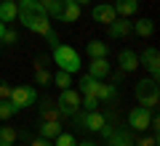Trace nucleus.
I'll return each mask as SVG.
<instances>
[{
	"label": "nucleus",
	"mask_w": 160,
	"mask_h": 146,
	"mask_svg": "<svg viewBox=\"0 0 160 146\" xmlns=\"http://www.w3.org/2000/svg\"><path fill=\"white\" fill-rule=\"evenodd\" d=\"M8 101H11L16 109L32 106V104L38 101V90L29 88V85H19V88H11V96H8Z\"/></svg>",
	"instance_id": "39448f33"
},
{
	"label": "nucleus",
	"mask_w": 160,
	"mask_h": 146,
	"mask_svg": "<svg viewBox=\"0 0 160 146\" xmlns=\"http://www.w3.org/2000/svg\"><path fill=\"white\" fill-rule=\"evenodd\" d=\"M109 72H112V67H109L107 59H91V67H88V74H91V77L104 80Z\"/></svg>",
	"instance_id": "ddd939ff"
},
{
	"label": "nucleus",
	"mask_w": 160,
	"mask_h": 146,
	"mask_svg": "<svg viewBox=\"0 0 160 146\" xmlns=\"http://www.w3.org/2000/svg\"><path fill=\"white\" fill-rule=\"evenodd\" d=\"M0 40H3V43H8V45H13V43H19V35L13 32V29H6V32H3V37H0Z\"/></svg>",
	"instance_id": "bb28decb"
},
{
	"label": "nucleus",
	"mask_w": 160,
	"mask_h": 146,
	"mask_svg": "<svg viewBox=\"0 0 160 146\" xmlns=\"http://www.w3.org/2000/svg\"><path fill=\"white\" fill-rule=\"evenodd\" d=\"M112 8H115V13H118L120 19H128V16H133V13L139 11V0H118Z\"/></svg>",
	"instance_id": "4468645a"
},
{
	"label": "nucleus",
	"mask_w": 160,
	"mask_h": 146,
	"mask_svg": "<svg viewBox=\"0 0 160 146\" xmlns=\"http://www.w3.org/2000/svg\"><path fill=\"white\" fill-rule=\"evenodd\" d=\"M126 35H131V21H126V19L118 16L109 24V37H126Z\"/></svg>",
	"instance_id": "dca6fc26"
},
{
	"label": "nucleus",
	"mask_w": 160,
	"mask_h": 146,
	"mask_svg": "<svg viewBox=\"0 0 160 146\" xmlns=\"http://www.w3.org/2000/svg\"><path fill=\"white\" fill-rule=\"evenodd\" d=\"M8 96H11V85L6 80H0V98H8Z\"/></svg>",
	"instance_id": "cd10ccee"
},
{
	"label": "nucleus",
	"mask_w": 160,
	"mask_h": 146,
	"mask_svg": "<svg viewBox=\"0 0 160 146\" xmlns=\"http://www.w3.org/2000/svg\"><path fill=\"white\" fill-rule=\"evenodd\" d=\"M91 16H93V21H99V24H104V27H109V24L118 19V13H115L112 6H107V3H99V6H93Z\"/></svg>",
	"instance_id": "1a4fd4ad"
},
{
	"label": "nucleus",
	"mask_w": 160,
	"mask_h": 146,
	"mask_svg": "<svg viewBox=\"0 0 160 146\" xmlns=\"http://www.w3.org/2000/svg\"><path fill=\"white\" fill-rule=\"evenodd\" d=\"M40 3H43V8H46L48 16H53V19L62 16V6H64V0H40Z\"/></svg>",
	"instance_id": "4be33fe9"
},
{
	"label": "nucleus",
	"mask_w": 160,
	"mask_h": 146,
	"mask_svg": "<svg viewBox=\"0 0 160 146\" xmlns=\"http://www.w3.org/2000/svg\"><path fill=\"white\" fill-rule=\"evenodd\" d=\"M16 112H19V109L13 106V104L8 101V98H0V120H3V122H6V120H11Z\"/></svg>",
	"instance_id": "5701e85b"
},
{
	"label": "nucleus",
	"mask_w": 160,
	"mask_h": 146,
	"mask_svg": "<svg viewBox=\"0 0 160 146\" xmlns=\"http://www.w3.org/2000/svg\"><path fill=\"white\" fill-rule=\"evenodd\" d=\"M40 135L43 138H56L59 135V122L56 120H43L40 122Z\"/></svg>",
	"instance_id": "412c9836"
},
{
	"label": "nucleus",
	"mask_w": 160,
	"mask_h": 146,
	"mask_svg": "<svg viewBox=\"0 0 160 146\" xmlns=\"http://www.w3.org/2000/svg\"><path fill=\"white\" fill-rule=\"evenodd\" d=\"M142 64L149 69L152 80L160 77V53H158V48H147V51L142 53Z\"/></svg>",
	"instance_id": "9d476101"
},
{
	"label": "nucleus",
	"mask_w": 160,
	"mask_h": 146,
	"mask_svg": "<svg viewBox=\"0 0 160 146\" xmlns=\"http://www.w3.org/2000/svg\"><path fill=\"white\" fill-rule=\"evenodd\" d=\"M53 146H78V141H75V135H69V133H59Z\"/></svg>",
	"instance_id": "a878e982"
},
{
	"label": "nucleus",
	"mask_w": 160,
	"mask_h": 146,
	"mask_svg": "<svg viewBox=\"0 0 160 146\" xmlns=\"http://www.w3.org/2000/svg\"><path fill=\"white\" fill-rule=\"evenodd\" d=\"M19 16V3L16 0H0V21H16Z\"/></svg>",
	"instance_id": "f8f14e48"
},
{
	"label": "nucleus",
	"mask_w": 160,
	"mask_h": 146,
	"mask_svg": "<svg viewBox=\"0 0 160 146\" xmlns=\"http://www.w3.org/2000/svg\"><path fill=\"white\" fill-rule=\"evenodd\" d=\"M107 146H133V138H131V133H123V130H118V133H109Z\"/></svg>",
	"instance_id": "aec40b11"
},
{
	"label": "nucleus",
	"mask_w": 160,
	"mask_h": 146,
	"mask_svg": "<svg viewBox=\"0 0 160 146\" xmlns=\"http://www.w3.org/2000/svg\"><path fill=\"white\" fill-rule=\"evenodd\" d=\"M35 80H38V85L51 82V72H48V67H46V59H38V61H35Z\"/></svg>",
	"instance_id": "f3484780"
},
{
	"label": "nucleus",
	"mask_w": 160,
	"mask_h": 146,
	"mask_svg": "<svg viewBox=\"0 0 160 146\" xmlns=\"http://www.w3.org/2000/svg\"><path fill=\"white\" fill-rule=\"evenodd\" d=\"M46 37H48V43H51V48H56V45H59V37H56V32H53V29L46 35Z\"/></svg>",
	"instance_id": "c756f323"
},
{
	"label": "nucleus",
	"mask_w": 160,
	"mask_h": 146,
	"mask_svg": "<svg viewBox=\"0 0 160 146\" xmlns=\"http://www.w3.org/2000/svg\"><path fill=\"white\" fill-rule=\"evenodd\" d=\"M80 19V6L75 3V0H64V6H62V16H59V21H78Z\"/></svg>",
	"instance_id": "2eb2a0df"
},
{
	"label": "nucleus",
	"mask_w": 160,
	"mask_h": 146,
	"mask_svg": "<svg viewBox=\"0 0 160 146\" xmlns=\"http://www.w3.org/2000/svg\"><path fill=\"white\" fill-rule=\"evenodd\" d=\"M80 93L83 96H93V98H99V101H112L115 98V88L112 85H104L102 80L91 77V74L80 80Z\"/></svg>",
	"instance_id": "f03ea898"
},
{
	"label": "nucleus",
	"mask_w": 160,
	"mask_h": 146,
	"mask_svg": "<svg viewBox=\"0 0 160 146\" xmlns=\"http://www.w3.org/2000/svg\"><path fill=\"white\" fill-rule=\"evenodd\" d=\"M29 146H53V144H48L46 138H35V141H32V144H29Z\"/></svg>",
	"instance_id": "7c9ffc66"
},
{
	"label": "nucleus",
	"mask_w": 160,
	"mask_h": 146,
	"mask_svg": "<svg viewBox=\"0 0 160 146\" xmlns=\"http://www.w3.org/2000/svg\"><path fill=\"white\" fill-rule=\"evenodd\" d=\"M152 109H144V106H133L128 112V125L133 130H149V120H152Z\"/></svg>",
	"instance_id": "6e6552de"
},
{
	"label": "nucleus",
	"mask_w": 160,
	"mask_h": 146,
	"mask_svg": "<svg viewBox=\"0 0 160 146\" xmlns=\"http://www.w3.org/2000/svg\"><path fill=\"white\" fill-rule=\"evenodd\" d=\"M16 144V130L13 128H0V146H13Z\"/></svg>",
	"instance_id": "b1692460"
},
{
	"label": "nucleus",
	"mask_w": 160,
	"mask_h": 146,
	"mask_svg": "<svg viewBox=\"0 0 160 146\" xmlns=\"http://www.w3.org/2000/svg\"><path fill=\"white\" fill-rule=\"evenodd\" d=\"M3 32H6V24H3V21H0V37H3Z\"/></svg>",
	"instance_id": "72a5a7b5"
},
{
	"label": "nucleus",
	"mask_w": 160,
	"mask_h": 146,
	"mask_svg": "<svg viewBox=\"0 0 160 146\" xmlns=\"http://www.w3.org/2000/svg\"><path fill=\"white\" fill-rule=\"evenodd\" d=\"M118 61H120V72H136L139 69V56L133 51H128V48H123L118 53Z\"/></svg>",
	"instance_id": "9b49d317"
},
{
	"label": "nucleus",
	"mask_w": 160,
	"mask_h": 146,
	"mask_svg": "<svg viewBox=\"0 0 160 146\" xmlns=\"http://www.w3.org/2000/svg\"><path fill=\"white\" fill-rule=\"evenodd\" d=\"M78 146H96V144H91V141H83V144H78Z\"/></svg>",
	"instance_id": "2f4dec72"
},
{
	"label": "nucleus",
	"mask_w": 160,
	"mask_h": 146,
	"mask_svg": "<svg viewBox=\"0 0 160 146\" xmlns=\"http://www.w3.org/2000/svg\"><path fill=\"white\" fill-rule=\"evenodd\" d=\"M131 32H136L139 37H149V35L155 32V24L149 21V19H139V21L131 24Z\"/></svg>",
	"instance_id": "a211bd4d"
},
{
	"label": "nucleus",
	"mask_w": 160,
	"mask_h": 146,
	"mask_svg": "<svg viewBox=\"0 0 160 146\" xmlns=\"http://www.w3.org/2000/svg\"><path fill=\"white\" fill-rule=\"evenodd\" d=\"M16 19L29 29V32H38V35L51 32V21H48V13H46V8H43L40 0H22Z\"/></svg>",
	"instance_id": "f257e3e1"
},
{
	"label": "nucleus",
	"mask_w": 160,
	"mask_h": 146,
	"mask_svg": "<svg viewBox=\"0 0 160 146\" xmlns=\"http://www.w3.org/2000/svg\"><path fill=\"white\" fill-rule=\"evenodd\" d=\"M86 51H88V56H91V59H107L109 48H107V43H102V40H91Z\"/></svg>",
	"instance_id": "6ab92c4d"
},
{
	"label": "nucleus",
	"mask_w": 160,
	"mask_h": 146,
	"mask_svg": "<svg viewBox=\"0 0 160 146\" xmlns=\"http://www.w3.org/2000/svg\"><path fill=\"white\" fill-rule=\"evenodd\" d=\"M133 146H158V138H155V135L152 138H142L139 144H133Z\"/></svg>",
	"instance_id": "c85d7f7f"
},
{
	"label": "nucleus",
	"mask_w": 160,
	"mask_h": 146,
	"mask_svg": "<svg viewBox=\"0 0 160 146\" xmlns=\"http://www.w3.org/2000/svg\"><path fill=\"white\" fill-rule=\"evenodd\" d=\"M53 61H56V67L62 69V72H80V56L75 48H69V45H56L53 48Z\"/></svg>",
	"instance_id": "7ed1b4c3"
},
{
	"label": "nucleus",
	"mask_w": 160,
	"mask_h": 146,
	"mask_svg": "<svg viewBox=\"0 0 160 146\" xmlns=\"http://www.w3.org/2000/svg\"><path fill=\"white\" fill-rule=\"evenodd\" d=\"M75 3H78V6H86V3H91V0H75Z\"/></svg>",
	"instance_id": "473e14b6"
},
{
	"label": "nucleus",
	"mask_w": 160,
	"mask_h": 146,
	"mask_svg": "<svg viewBox=\"0 0 160 146\" xmlns=\"http://www.w3.org/2000/svg\"><path fill=\"white\" fill-rule=\"evenodd\" d=\"M80 125L86 130H93V133H104L107 130V117L102 112H83L80 114Z\"/></svg>",
	"instance_id": "0eeeda50"
},
{
	"label": "nucleus",
	"mask_w": 160,
	"mask_h": 146,
	"mask_svg": "<svg viewBox=\"0 0 160 146\" xmlns=\"http://www.w3.org/2000/svg\"><path fill=\"white\" fill-rule=\"evenodd\" d=\"M80 109V93L72 88H64L62 96H59V112L62 114H78Z\"/></svg>",
	"instance_id": "423d86ee"
},
{
	"label": "nucleus",
	"mask_w": 160,
	"mask_h": 146,
	"mask_svg": "<svg viewBox=\"0 0 160 146\" xmlns=\"http://www.w3.org/2000/svg\"><path fill=\"white\" fill-rule=\"evenodd\" d=\"M136 101H139V106H144V109H155L158 106V101H160V88H158V80H142V82L136 85Z\"/></svg>",
	"instance_id": "20e7f679"
},
{
	"label": "nucleus",
	"mask_w": 160,
	"mask_h": 146,
	"mask_svg": "<svg viewBox=\"0 0 160 146\" xmlns=\"http://www.w3.org/2000/svg\"><path fill=\"white\" fill-rule=\"evenodd\" d=\"M53 82H56L62 90H64V88H69V85H72V80H69V72H62V69H59V72L53 74Z\"/></svg>",
	"instance_id": "393cba45"
}]
</instances>
